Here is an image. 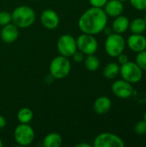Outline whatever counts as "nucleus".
Masks as SVG:
<instances>
[{
  "mask_svg": "<svg viewBox=\"0 0 146 147\" xmlns=\"http://www.w3.org/2000/svg\"><path fill=\"white\" fill-rule=\"evenodd\" d=\"M108 16L102 8L91 7L86 9L78 19V28L82 33L96 35L107 27Z\"/></svg>",
  "mask_w": 146,
  "mask_h": 147,
  "instance_id": "1",
  "label": "nucleus"
},
{
  "mask_svg": "<svg viewBox=\"0 0 146 147\" xmlns=\"http://www.w3.org/2000/svg\"><path fill=\"white\" fill-rule=\"evenodd\" d=\"M12 22L18 28H26L32 26L36 19L34 10L27 5L16 7L11 13Z\"/></svg>",
  "mask_w": 146,
  "mask_h": 147,
  "instance_id": "2",
  "label": "nucleus"
},
{
  "mask_svg": "<svg viewBox=\"0 0 146 147\" xmlns=\"http://www.w3.org/2000/svg\"><path fill=\"white\" fill-rule=\"evenodd\" d=\"M71 69V64L69 58L59 55L52 59L49 65L51 76L55 79H63L66 78Z\"/></svg>",
  "mask_w": 146,
  "mask_h": 147,
  "instance_id": "3",
  "label": "nucleus"
},
{
  "mask_svg": "<svg viewBox=\"0 0 146 147\" xmlns=\"http://www.w3.org/2000/svg\"><path fill=\"white\" fill-rule=\"evenodd\" d=\"M126 47V40L121 34L113 33L108 35L105 40V51L108 55L116 58L122 53Z\"/></svg>",
  "mask_w": 146,
  "mask_h": 147,
  "instance_id": "4",
  "label": "nucleus"
},
{
  "mask_svg": "<svg viewBox=\"0 0 146 147\" xmlns=\"http://www.w3.org/2000/svg\"><path fill=\"white\" fill-rule=\"evenodd\" d=\"M120 74L122 79L133 84H137L143 78V70L137 65L136 62L127 61L121 65Z\"/></svg>",
  "mask_w": 146,
  "mask_h": 147,
  "instance_id": "5",
  "label": "nucleus"
},
{
  "mask_svg": "<svg viewBox=\"0 0 146 147\" xmlns=\"http://www.w3.org/2000/svg\"><path fill=\"white\" fill-rule=\"evenodd\" d=\"M35 137L34 131L28 124L20 123L14 130L15 141L22 146H27L33 143Z\"/></svg>",
  "mask_w": 146,
  "mask_h": 147,
  "instance_id": "6",
  "label": "nucleus"
},
{
  "mask_svg": "<svg viewBox=\"0 0 146 147\" xmlns=\"http://www.w3.org/2000/svg\"><path fill=\"white\" fill-rule=\"evenodd\" d=\"M77 41V48L84 55L95 54L98 49V41L92 34L83 33L80 34Z\"/></svg>",
  "mask_w": 146,
  "mask_h": 147,
  "instance_id": "7",
  "label": "nucleus"
},
{
  "mask_svg": "<svg viewBox=\"0 0 146 147\" xmlns=\"http://www.w3.org/2000/svg\"><path fill=\"white\" fill-rule=\"evenodd\" d=\"M57 49L62 56L70 58L77 50L76 39L68 34L61 35L57 42Z\"/></svg>",
  "mask_w": 146,
  "mask_h": 147,
  "instance_id": "8",
  "label": "nucleus"
},
{
  "mask_svg": "<svg viewBox=\"0 0 146 147\" xmlns=\"http://www.w3.org/2000/svg\"><path fill=\"white\" fill-rule=\"evenodd\" d=\"M95 147H124L123 140L112 133H102L94 140Z\"/></svg>",
  "mask_w": 146,
  "mask_h": 147,
  "instance_id": "9",
  "label": "nucleus"
},
{
  "mask_svg": "<svg viewBox=\"0 0 146 147\" xmlns=\"http://www.w3.org/2000/svg\"><path fill=\"white\" fill-rule=\"evenodd\" d=\"M111 90L114 96L121 99H127L133 94V87L132 84L124 79L114 81L112 84Z\"/></svg>",
  "mask_w": 146,
  "mask_h": 147,
  "instance_id": "10",
  "label": "nucleus"
},
{
  "mask_svg": "<svg viewBox=\"0 0 146 147\" xmlns=\"http://www.w3.org/2000/svg\"><path fill=\"white\" fill-rule=\"evenodd\" d=\"M40 22L46 28L52 30L59 25V16L53 9H46L40 14Z\"/></svg>",
  "mask_w": 146,
  "mask_h": 147,
  "instance_id": "11",
  "label": "nucleus"
},
{
  "mask_svg": "<svg viewBox=\"0 0 146 147\" xmlns=\"http://www.w3.org/2000/svg\"><path fill=\"white\" fill-rule=\"evenodd\" d=\"M126 44L133 52L138 53L146 49V37L143 34H133L128 37Z\"/></svg>",
  "mask_w": 146,
  "mask_h": 147,
  "instance_id": "12",
  "label": "nucleus"
},
{
  "mask_svg": "<svg viewBox=\"0 0 146 147\" xmlns=\"http://www.w3.org/2000/svg\"><path fill=\"white\" fill-rule=\"evenodd\" d=\"M0 35H1V39L3 40V42H5L7 44L13 43L17 40L18 36H19L18 27L16 25H15L13 22L12 23L10 22L3 27Z\"/></svg>",
  "mask_w": 146,
  "mask_h": 147,
  "instance_id": "13",
  "label": "nucleus"
},
{
  "mask_svg": "<svg viewBox=\"0 0 146 147\" xmlns=\"http://www.w3.org/2000/svg\"><path fill=\"white\" fill-rule=\"evenodd\" d=\"M112 107V102L109 97L102 96L97 97L93 104V109L97 115H103L109 112Z\"/></svg>",
  "mask_w": 146,
  "mask_h": 147,
  "instance_id": "14",
  "label": "nucleus"
},
{
  "mask_svg": "<svg viewBox=\"0 0 146 147\" xmlns=\"http://www.w3.org/2000/svg\"><path fill=\"white\" fill-rule=\"evenodd\" d=\"M103 8V10L108 16L116 17L122 14L124 10V4L123 2L120 0H108Z\"/></svg>",
  "mask_w": 146,
  "mask_h": 147,
  "instance_id": "15",
  "label": "nucleus"
},
{
  "mask_svg": "<svg viewBox=\"0 0 146 147\" xmlns=\"http://www.w3.org/2000/svg\"><path fill=\"white\" fill-rule=\"evenodd\" d=\"M114 18L115 19L114 20L112 24V30L114 31V33L121 34L126 32V30L129 28L130 20L126 16L122 15L118 16Z\"/></svg>",
  "mask_w": 146,
  "mask_h": 147,
  "instance_id": "16",
  "label": "nucleus"
},
{
  "mask_svg": "<svg viewBox=\"0 0 146 147\" xmlns=\"http://www.w3.org/2000/svg\"><path fill=\"white\" fill-rule=\"evenodd\" d=\"M62 143V136L58 133H50L46 134L43 140V145L45 147H59Z\"/></svg>",
  "mask_w": 146,
  "mask_h": 147,
  "instance_id": "17",
  "label": "nucleus"
},
{
  "mask_svg": "<svg viewBox=\"0 0 146 147\" xmlns=\"http://www.w3.org/2000/svg\"><path fill=\"white\" fill-rule=\"evenodd\" d=\"M120 66L118 63L111 62L108 63L103 69V76L108 79H114L120 74Z\"/></svg>",
  "mask_w": 146,
  "mask_h": 147,
  "instance_id": "18",
  "label": "nucleus"
},
{
  "mask_svg": "<svg viewBox=\"0 0 146 147\" xmlns=\"http://www.w3.org/2000/svg\"><path fill=\"white\" fill-rule=\"evenodd\" d=\"M129 28L133 34H143L146 30V22L145 18H135L130 22Z\"/></svg>",
  "mask_w": 146,
  "mask_h": 147,
  "instance_id": "19",
  "label": "nucleus"
},
{
  "mask_svg": "<svg viewBox=\"0 0 146 147\" xmlns=\"http://www.w3.org/2000/svg\"><path fill=\"white\" fill-rule=\"evenodd\" d=\"M83 62L85 68L89 71H96L100 67V60L95 54L86 55Z\"/></svg>",
  "mask_w": 146,
  "mask_h": 147,
  "instance_id": "20",
  "label": "nucleus"
},
{
  "mask_svg": "<svg viewBox=\"0 0 146 147\" xmlns=\"http://www.w3.org/2000/svg\"><path fill=\"white\" fill-rule=\"evenodd\" d=\"M34 118V112L29 108H22L17 113V120L20 123L28 124Z\"/></svg>",
  "mask_w": 146,
  "mask_h": 147,
  "instance_id": "21",
  "label": "nucleus"
},
{
  "mask_svg": "<svg viewBox=\"0 0 146 147\" xmlns=\"http://www.w3.org/2000/svg\"><path fill=\"white\" fill-rule=\"evenodd\" d=\"M135 62L143 71H146V49L142 52L138 53Z\"/></svg>",
  "mask_w": 146,
  "mask_h": 147,
  "instance_id": "22",
  "label": "nucleus"
},
{
  "mask_svg": "<svg viewBox=\"0 0 146 147\" xmlns=\"http://www.w3.org/2000/svg\"><path fill=\"white\" fill-rule=\"evenodd\" d=\"M10 22H12L11 13L4 10L0 11V27H3Z\"/></svg>",
  "mask_w": 146,
  "mask_h": 147,
  "instance_id": "23",
  "label": "nucleus"
},
{
  "mask_svg": "<svg viewBox=\"0 0 146 147\" xmlns=\"http://www.w3.org/2000/svg\"><path fill=\"white\" fill-rule=\"evenodd\" d=\"M134 131L138 135H145L146 134V122L143 120L138 121L134 126Z\"/></svg>",
  "mask_w": 146,
  "mask_h": 147,
  "instance_id": "24",
  "label": "nucleus"
},
{
  "mask_svg": "<svg viewBox=\"0 0 146 147\" xmlns=\"http://www.w3.org/2000/svg\"><path fill=\"white\" fill-rule=\"evenodd\" d=\"M131 5L137 10H145L146 0H129Z\"/></svg>",
  "mask_w": 146,
  "mask_h": 147,
  "instance_id": "25",
  "label": "nucleus"
},
{
  "mask_svg": "<svg viewBox=\"0 0 146 147\" xmlns=\"http://www.w3.org/2000/svg\"><path fill=\"white\" fill-rule=\"evenodd\" d=\"M72 59H73V60L76 62V63H81V62H83V59H84V54L82 53V52H80L79 50L77 51H76L73 54H72Z\"/></svg>",
  "mask_w": 146,
  "mask_h": 147,
  "instance_id": "26",
  "label": "nucleus"
},
{
  "mask_svg": "<svg viewBox=\"0 0 146 147\" xmlns=\"http://www.w3.org/2000/svg\"><path fill=\"white\" fill-rule=\"evenodd\" d=\"M108 1V0H89L91 6L96 8H103Z\"/></svg>",
  "mask_w": 146,
  "mask_h": 147,
  "instance_id": "27",
  "label": "nucleus"
},
{
  "mask_svg": "<svg viewBox=\"0 0 146 147\" xmlns=\"http://www.w3.org/2000/svg\"><path fill=\"white\" fill-rule=\"evenodd\" d=\"M116 58L118 59V62H119V64H120V65H123V64L126 63L127 61H129L128 56H127L126 53H120V54L118 55Z\"/></svg>",
  "mask_w": 146,
  "mask_h": 147,
  "instance_id": "28",
  "label": "nucleus"
},
{
  "mask_svg": "<svg viewBox=\"0 0 146 147\" xmlns=\"http://www.w3.org/2000/svg\"><path fill=\"white\" fill-rule=\"evenodd\" d=\"M6 126V120L3 115H0V129L3 128Z\"/></svg>",
  "mask_w": 146,
  "mask_h": 147,
  "instance_id": "29",
  "label": "nucleus"
},
{
  "mask_svg": "<svg viewBox=\"0 0 146 147\" xmlns=\"http://www.w3.org/2000/svg\"><path fill=\"white\" fill-rule=\"evenodd\" d=\"M76 147H90V145L85 143H80V144H77Z\"/></svg>",
  "mask_w": 146,
  "mask_h": 147,
  "instance_id": "30",
  "label": "nucleus"
},
{
  "mask_svg": "<svg viewBox=\"0 0 146 147\" xmlns=\"http://www.w3.org/2000/svg\"><path fill=\"white\" fill-rule=\"evenodd\" d=\"M3 146V141H2V140L0 139V147H2Z\"/></svg>",
  "mask_w": 146,
  "mask_h": 147,
  "instance_id": "31",
  "label": "nucleus"
},
{
  "mask_svg": "<svg viewBox=\"0 0 146 147\" xmlns=\"http://www.w3.org/2000/svg\"><path fill=\"white\" fill-rule=\"evenodd\" d=\"M144 121L146 122V112L145 113V115H144Z\"/></svg>",
  "mask_w": 146,
  "mask_h": 147,
  "instance_id": "32",
  "label": "nucleus"
},
{
  "mask_svg": "<svg viewBox=\"0 0 146 147\" xmlns=\"http://www.w3.org/2000/svg\"><path fill=\"white\" fill-rule=\"evenodd\" d=\"M120 1H121V2H125V1H127V0H120Z\"/></svg>",
  "mask_w": 146,
  "mask_h": 147,
  "instance_id": "33",
  "label": "nucleus"
},
{
  "mask_svg": "<svg viewBox=\"0 0 146 147\" xmlns=\"http://www.w3.org/2000/svg\"><path fill=\"white\" fill-rule=\"evenodd\" d=\"M145 22H146V14H145Z\"/></svg>",
  "mask_w": 146,
  "mask_h": 147,
  "instance_id": "34",
  "label": "nucleus"
}]
</instances>
